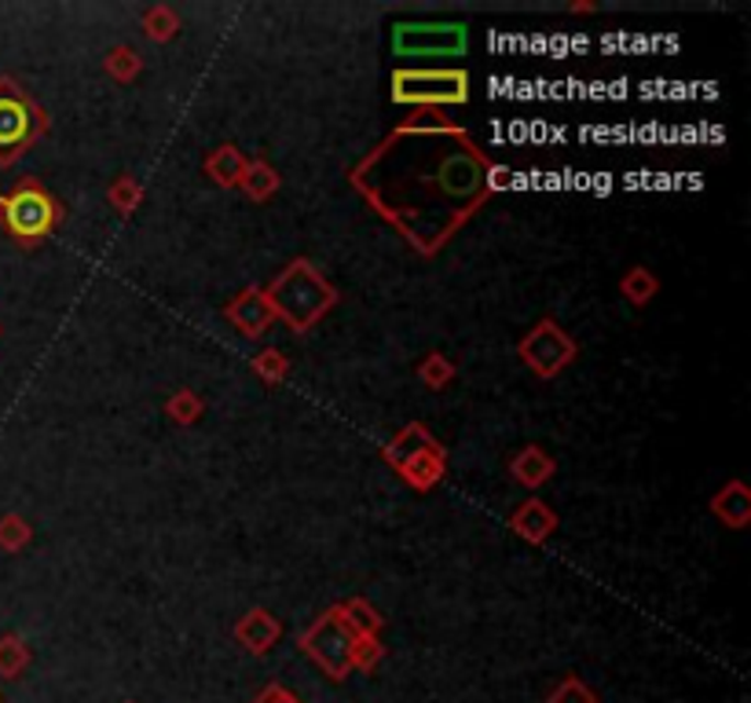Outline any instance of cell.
Wrapping results in <instances>:
<instances>
[{"label": "cell", "mask_w": 751, "mask_h": 703, "mask_svg": "<svg viewBox=\"0 0 751 703\" xmlns=\"http://www.w3.org/2000/svg\"><path fill=\"white\" fill-rule=\"evenodd\" d=\"M23 645L15 641V637H4V641H0V670H4L8 678L15 674L19 667H23Z\"/></svg>", "instance_id": "9c48e42d"}, {"label": "cell", "mask_w": 751, "mask_h": 703, "mask_svg": "<svg viewBox=\"0 0 751 703\" xmlns=\"http://www.w3.org/2000/svg\"><path fill=\"white\" fill-rule=\"evenodd\" d=\"M330 301H334V290L304 260L293 264L268 293V304L276 308L279 315H287L293 330L315 323V319L330 308Z\"/></svg>", "instance_id": "7a4b0ae2"}, {"label": "cell", "mask_w": 751, "mask_h": 703, "mask_svg": "<svg viewBox=\"0 0 751 703\" xmlns=\"http://www.w3.org/2000/svg\"><path fill=\"white\" fill-rule=\"evenodd\" d=\"M232 319L238 323L243 334H260V330L268 326V308L260 301H254V293H246L243 301L232 308Z\"/></svg>", "instance_id": "ba28073f"}, {"label": "cell", "mask_w": 751, "mask_h": 703, "mask_svg": "<svg viewBox=\"0 0 751 703\" xmlns=\"http://www.w3.org/2000/svg\"><path fill=\"white\" fill-rule=\"evenodd\" d=\"M396 103H462L466 96V74L459 70H404L393 77Z\"/></svg>", "instance_id": "277c9868"}, {"label": "cell", "mask_w": 751, "mask_h": 703, "mask_svg": "<svg viewBox=\"0 0 751 703\" xmlns=\"http://www.w3.org/2000/svg\"><path fill=\"white\" fill-rule=\"evenodd\" d=\"M624 286H627V297H630V301H649V293H652V279H649L646 271H635Z\"/></svg>", "instance_id": "30bf717a"}, {"label": "cell", "mask_w": 751, "mask_h": 703, "mask_svg": "<svg viewBox=\"0 0 751 703\" xmlns=\"http://www.w3.org/2000/svg\"><path fill=\"white\" fill-rule=\"evenodd\" d=\"M30 132H34V110L26 107V99L15 92H0V161L23 150Z\"/></svg>", "instance_id": "8992f818"}, {"label": "cell", "mask_w": 751, "mask_h": 703, "mask_svg": "<svg viewBox=\"0 0 751 703\" xmlns=\"http://www.w3.org/2000/svg\"><path fill=\"white\" fill-rule=\"evenodd\" d=\"M525 359L531 362V367H536L539 373H558L564 362L572 359V345L569 341L561 337V330L553 326V323H547V326H539L536 334H531L528 341H525Z\"/></svg>", "instance_id": "52a82bcc"}, {"label": "cell", "mask_w": 751, "mask_h": 703, "mask_svg": "<svg viewBox=\"0 0 751 703\" xmlns=\"http://www.w3.org/2000/svg\"><path fill=\"white\" fill-rule=\"evenodd\" d=\"M147 26H150V37H169V33H172V15L166 8H155V11H150V19H147Z\"/></svg>", "instance_id": "8fae6325"}, {"label": "cell", "mask_w": 751, "mask_h": 703, "mask_svg": "<svg viewBox=\"0 0 751 703\" xmlns=\"http://www.w3.org/2000/svg\"><path fill=\"white\" fill-rule=\"evenodd\" d=\"M0 216H4L8 231L19 242H37L41 235H48L52 220H56V205H52V198L41 187L26 183L15 194L0 198Z\"/></svg>", "instance_id": "3957f363"}, {"label": "cell", "mask_w": 751, "mask_h": 703, "mask_svg": "<svg viewBox=\"0 0 751 703\" xmlns=\"http://www.w3.org/2000/svg\"><path fill=\"white\" fill-rule=\"evenodd\" d=\"M378 154H382L385 161H393L396 169H404L407 172L404 180L374 161H367L356 180L367 187V194L374 198L378 205L396 198L400 191H411V187H415L418 205L411 209V220L404 231L415 235L418 213H429V220H426L429 249L448 238V231L459 224V220L473 209V202H481L487 191V165L466 140L444 143L440 136H429V132H404V136L389 140Z\"/></svg>", "instance_id": "6da1fadb"}, {"label": "cell", "mask_w": 751, "mask_h": 703, "mask_svg": "<svg viewBox=\"0 0 751 703\" xmlns=\"http://www.w3.org/2000/svg\"><path fill=\"white\" fill-rule=\"evenodd\" d=\"M400 55H455L466 48V26H444V22H404L393 33Z\"/></svg>", "instance_id": "5b68a950"}]
</instances>
